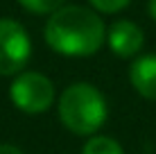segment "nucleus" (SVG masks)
I'll return each mask as SVG.
<instances>
[{"label": "nucleus", "mask_w": 156, "mask_h": 154, "mask_svg": "<svg viewBox=\"0 0 156 154\" xmlns=\"http://www.w3.org/2000/svg\"><path fill=\"white\" fill-rule=\"evenodd\" d=\"M61 123L77 136L95 134L106 123V102L102 93L90 84H73L59 100Z\"/></svg>", "instance_id": "2"}, {"label": "nucleus", "mask_w": 156, "mask_h": 154, "mask_svg": "<svg viewBox=\"0 0 156 154\" xmlns=\"http://www.w3.org/2000/svg\"><path fill=\"white\" fill-rule=\"evenodd\" d=\"M90 5H93L95 9H100V12L115 14V12H120L122 7H127L129 0H90Z\"/></svg>", "instance_id": "9"}, {"label": "nucleus", "mask_w": 156, "mask_h": 154, "mask_svg": "<svg viewBox=\"0 0 156 154\" xmlns=\"http://www.w3.org/2000/svg\"><path fill=\"white\" fill-rule=\"evenodd\" d=\"M32 55L30 34L14 18H0V75H16Z\"/></svg>", "instance_id": "4"}, {"label": "nucleus", "mask_w": 156, "mask_h": 154, "mask_svg": "<svg viewBox=\"0 0 156 154\" xmlns=\"http://www.w3.org/2000/svg\"><path fill=\"white\" fill-rule=\"evenodd\" d=\"M0 154H23V152L14 145H0Z\"/></svg>", "instance_id": "10"}, {"label": "nucleus", "mask_w": 156, "mask_h": 154, "mask_svg": "<svg viewBox=\"0 0 156 154\" xmlns=\"http://www.w3.org/2000/svg\"><path fill=\"white\" fill-rule=\"evenodd\" d=\"M133 88L147 100H156V55H143L129 68Z\"/></svg>", "instance_id": "6"}, {"label": "nucleus", "mask_w": 156, "mask_h": 154, "mask_svg": "<svg viewBox=\"0 0 156 154\" xmlns=\"http://www.w3.org/2000/svg\"><path fill=\"white\" fill-rule=\"evenodd\" d=\"M27 12L34 14H52L63 5V0H18Z\"/></svg>", "instance_id": "8"}, {"label": "nucleus", "mask_w": 156, "mask_h": 154, "mask_svg": "<svg viewBox=\"0 0 156 154\" xmlns=\"http://www.w3.org/2000/svg\"><path fill=\"white\" fill-rule=\"evenodd\" d=\"M9 98L23 113H43L55 102V84L43 73H23L12 82Z\"/></svg>", "instance_id": "3"}, {"label": "nucleus", "mask_w": 156, "mask_h": 154, "mask_svg": "<svg viewBox=\"0 0 156 154\" xmlns=\"http://www.w3.org/2000/svg\"><path fill=\"white\" fill-rule=\"evenodd\" d=\"M106 41H109V48L113 50V55L129 59V57H136L140 52L145 43V34L131 20H115L106 32Z\"/></svg>", "instance_id": "5"}, {"label": "nucleus", "mask_w": 156, "mask_h": 154, "mask_svg": "<svg viewBox=\"0 0 156 154\" xmlns=\"http://www.w3.org/2000/svg\"><path fill=\"white\" fill-rule=\"evenodd\" d=\"M82 154H125V150L120 147L118 141L109 138V136H93L84 145Z\"/></svg>", "instance_id": "7"}, {"label": "nucleus", "mask_w": 156, "mask_h": 154, "mask_svg": "<svg viewBox=\"0 0 156 154\" xmlns=\"http://www.w3.org/2000/svg\"><path fill=\"white\" fill-rule=\"evenodd\" d=\"M147 12H149V16L156 20V0H149V2H147Z\"/></svg>", "instance_id": "11"}, {"label": "nucleus", "mask_w": 156, "mask_h": 154, "mask_svg": "<svg viewBox=\"0 0 156 154\" xmlns=\"http://www.w3.org/2000/svg\"><path fill=\"white\" fill-rule=\"evenodd\" d=\"M104 39V23L88 7H79V5L59 7L45 23V41L59 55L88 57L100 50Z\"/></svg>", "instance_id": "1"}]
</instances>
